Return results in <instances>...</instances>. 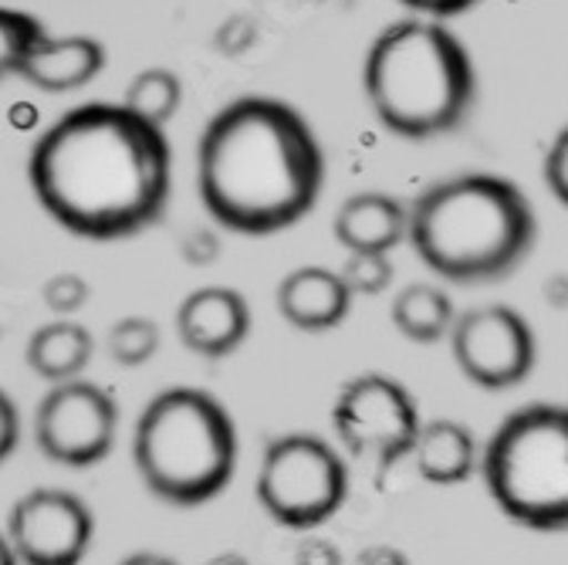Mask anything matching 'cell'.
Here are the masks:
<instances>
[{
    "mask_svg": "<svg viewBox=\"0 0 568 565\" xmlns=\"http://www.w3.org/2000/svg\"><path fill=\"white\" fill-rule=\"evenodd\" d=\"M419 423L413 393L386 373L352 376L332 403V431L345 454L369 457L379 471L409 457Z\"/></svg>",
    "mask_w": 568,
    "mask_h": 565,
    "instance_id": "ba28073f",
    "label": "cell"
},
{
    "mask_svg": "<svg viewBox=\"0 0 568 565\" xmlns=\"http://www.w3.org/2000/svg\"><path fill=\"white\" fill-rule=\"evenodd\" d=\"M18 444H21V416L14 400L0 390V464L18 451Z\"/></svg>",
    "mask_w": 568,
    "mask_h": 565,
    "instance_id": "cb8c5ba5",
    "label": "cell"
},
{
    "mask_svg": "<svg viewBox=\"0 0 568 565\" xmlns=\"http://www.w3.org/2000/svg\"><path fill=\"white\" fill-rule=\"evenodd\" d=\"M92 352H95V339L85 325L71 319H58V322L41 325L28 339L24 356H28L31 373L54 386L64 380H79L92 363Z\"/></svg>",
    "mask_w": 568,
    "mask_h": 565,
    "instance_id": "e0dca14e",
    "label": "cell"
},
{
    "mask_svg": "<svg viewBox=\"0 0 568 565\" xmlns=\"http://www.w3.org/2000/svg\"><path fill=\"white\" fill-rule=\"evenodd\" d=\"M44 34V24L24 11L0 8V82L8 75H18L21 61L34 48V41Z\"/></svg>",
    "mask_w": 568,
    "mask_h": 565,
    "instance_id": "44dd1931",
    "label": "cell"
},
{
    "mask_svg": "<svg viewBox=\"0 0 568 565\" xmlns=\"http://www.w3.org/2000/svg\"><path fill=\"white\" fill-rule=\"evenodd\" d=\"M0 565H21V562H18V555H14V548L8 545L4 532H0Z\"/></svg>",
    "mask_w": 568,
    "mask_h": 565,
    "instance_id": "f1b7e54d",
    "label": "cell"
},
{
    "mask_svg": "<svg viewBox=\"0 0 568 565\" xmlns=\"http://www.w3.org/2000/svg\"><path fill=\"white\" fill-rule=\"evenodd\" d=\"M490 502L531 532L568 525V413L561 403H531L511 413L477 457Z\"/></svg>",
    "mask_w": 568,
    "mask_h": 565,
    "instance_id": "8992f818",
    "label": "cell"
},
{
    "mask_svg": "<svg viewBox=\"0 0 568 565\" xmlns=\"http://www.w3.org/2000/svg\"><path fill=\"white\" fill-rule=\"evenodd\" d=\"M359 565H406V558H403L396 548H386V545H379V548H369V552H363V555H359Z\"/></svg>",
    "mask_w": 568,
    "mask_h": 565,
    "instance_id": "4316f807",
    "label": "cell"
},
{
    "mask_svg": "<svg viewBox=\"0 0 568 565\" xmlns=\"http://www.w3.org/2000/svg\"><path fill=\"white\" fill-rule=\"evenodd\" d=\"M180 102H183L180 75L170 72V68H146V72H139L129 82L122 105L129 112H135L139 119H146L163 129L180 112Z\"/></svg>",
    "mask_w": 568,
    "mask_h": 565,
    "instance_id": "d6986e66",
    "label": "cell"
},
{
    "mask_svg": "<svg viewBox=\"0 0 568 565\" xmlns=\"http://www.w3.org/2000/svg\"><path fill=\"white\" fill-rule=\"evenodd\" d=\"M109 352L119 366H142L160 352V325L146 315L119 319L109 332Z\"/></svg>",
    "mask_w": 568,
    "mask_h": 565,
    "instance_id": "ffe728a7",
    "label": "cell"
},
{
    "mask_svg": "<svg viewBox=\"0 0 568 565\" xmlns=\"http://www.w3.org/2000/svg\"><path fill=\"white\" fill-rule=\"evenodd\" d=\"M325 157L305 115L267 95L231 102L196 147V186L210 218L264 238L298 224L318 203Z\"/></svg>",
    "mask_w": 568,
    "mask_h": 565,
    "instance_id": "7a4b0ae2",
    "label": "cell"
},
{
    "mask_svg": "<svg viewBox=\"0 0 568 565\" xmlns=\"http://www.w3.org/2000/svg\"><path fill=\"white\" fill-rule=\"evenodd\" d=\"M332 231L348 254H389L406 238V206L379 190L355 193L342 203Z\"/></svg>",
    "mask_w": 568,
    "mask_h": 565,
    "instance_id": "9a60e30c",
    "label": "cell"
},
{
    "mask_svg": "<svg viewBox=\"0 0 568 565\" xmlns=\"http://www.w3.org/2000/svg\"><path fill=\"white\" fill-rule=\"evenodd\" d=\"M28 176L38 203L64 231L119 241L163 218L173 153L160 125L125 105L89 102L38 139Z\"/></svg>",
    "mask_w": 568,
    "mask_h": 565,
    "instance_id": "6da1fadb",
    "label": "cell"
},
{
    "mask_svg": "<svg viewBox=\"0 0 568 565\" xmlns=\"http://www.w3.org/2000/svg\"><path fill=\"white\" fill-rule=\"evenodd\" d=\"M277 312L298 332H332L345 322L352 295L332 268H295L277 285Z\"/></svg>",
    "mask_w": 568,
    "mask_h": 565,
    "instance_id": "4fadbf2b",
    "label": "cell"
},
{
    "mask_svg": "<svg viewBox=\"0 0 568 565\" xmlns=\"http://www.w3.org/2000/svg\"><path fill=\"white\" fill-rule=\"evenodd\" d=\"M450 349L457 370L480 390L521 386L538 360V342L525 315L508 305H480L454 319Z\"/></svg>",
    "mask_w": 568,
    "mask_h": 565,
    "instance_id": "30bf717a",
    "label": "cell"
},
{
    "mask_svg": "<svg viewBox=\"0 0 568 565\" xmlns=\"http://www.w3.org/2000/svg\"><path fill=\"white\" fill-rule=\"evenodd\" d=\"M237 423L227 406L196 386L163 390L139 413L132 464L150 494L173 508L213 502L237 471Z\"/></svg>",
    "mask_w": 568,
    "mask_h": 565,
    "instance_id": "5b68a950",
    "label": "cell"
},
{
    "mask_svg": "<svg viewBox=\"0 0 568 565\" xmlns=\"http://www.w3.org/2000/svg\"><path fill=\"white\" fill-rule=\"evenodd\" d=\"M4 538L21 565H82L95 542V515L64 487H34L11 505Z\"/></svg>",
    "mask_w": 568,
    "mask_h": 565,
    "instance_id": "8fae6325",
    "label": "cell"
},
{
    "mask_svg": "<svg viewBox=\"0 0 568 565\" xmlns=\"http://www.w3.org/2000/svg\"><path fill=\"white\" fill-rule=\"evenodd\" d=\"M41 299H44V305H48L54 315L68 319V315H75L79 309L89 305L92 289H89V281H85L82 274H75V271H61V274H54V278L44 281Z\"/></svg>",
    "mask_w": 568,
    "mask_h": 565,
    "instance_id": "603a6c76",
    "label": "cell"
},
{
    "mask_svg": "<svg viewBox=\"0 0 568 565\" xmlns=\"http://www.w3.org/2000/svg\"><path fill=\"white\" fill-rule=\"evenodd\" d=\"M119 565H180V562H173V558L163 555V552H132V555H125Z\"/></svg>",
    "mask_w": 568,
    "mask_h": 565,
    "instance_id": "83f0119b",
    "label": "cell"
},
{
    "mask_svg": "<svg viewBox=\"0 0 568 565\" xmlns=\"http://www.w3.org/2000/svg\"><path fill=\"white\" fill-rule=\"evenodd\" d=\"M254 491L271 522L305 532L328 522L345 505L348 464L318 434H281L264 447Z\"/></svg>",
    "mask_w": 568,
    "mask_h": 565,
    "instance_id": "52a82bcc",
    "label": "cell"
},
{
    "mask_svg": "<svg viewBox=\"0 0 568 565\" xmlns=\"http://www.w3.org/2000/svg\"><path fill=\"white\" fill-rule=\"evenodd\" d=\"M102 68H105L102 41L85 34L51 38L44 31L28 51V58L21 61L18 75L41 92H75L95 82L102 75Z\"/></svg>",
    "mask_w": 568,
    "mask_h": 565,
    "instance_id": "5bb4252c",
    "label": "cell"
},
{
    "mask_svg": "<svg viewBox=\"0 0 568 565\" xmlns=\"http://www.w3.org/2000/svg\"><path fill=\"white\" fill-rule=\"evenodd\" d=\"M535 206L505 176L467 173L426 190L406 210L416 258L454 285L508 278L535 248Z\"/></svg>",
    "mask_w": 568,
    "mask_h": 565,
    "instance_id": "3957f363",
    "label": "cell"
},
{
    "mask_svg": "<svg viewBox=\"0 0 568 565\" xmlns=\"http://www.w3.org/2000/svg\"><path fill=\"white\" fill-rule=\"evenodd\" d=\"M565 150H568V139H565V132H558V139L551 143V150H548V160H545V180H548V186H551V193H558V200H565L568 193V180H565Z\"/></svg>",
    "mask_w": 568,
    "mask_h": 565,
    "instance_id": "d4e9b609",
    "label": "cell"
},
{
    "mask_svg": "<svg viewBox=\"0 0 568 565\" xmlns=\"http://www.w3.org/2000/svg\"><path fill=\"white\" fill-rule=\"evenodd\" d=\"M393 325L399 335H406L409 342H419V345H430V342H440L457 312H454V302L447 299L444 289H434V285H409L403 289L396 299H393Z\"/></svg>",
    "mask_w": 568,
    "mask_h": 565,
    "instance_id": "ac0fdd59",
    "label": "cell"
},
{
    "mask_svg": "<svg viewBox=\"0 0 568 565\" xmlns=\"http://www.w3.org/2000/svg\"><path fill=\"white\" fill-rule=\"evenodd\" d=\"M403 4L419 11V14H430V18H454V14L477 8L480 0H403Z\"/></svg>",
    "mask_w": 568,
    "mask_h": 565,
    "instance_id": "484cf974",
    "label": "cell"
},
{
    "mask_svg": "<svg viewBox=\"0 0 568 565\" xmlns=\"http://www.w3.org/2000/svg\"><path fill=\"white\" fill-rule=\"evenodd\" d=\"M366 95L379 122L403 139H434L457 129L477 99L467 48L437 21H396L366 54Z\"/></svg>",
    "mask_w": 568,
    "mask_h": 565,
    "instance_id": "277c9868",
    "label": "cell"
},
{
    "mask_svg": "<svg viewBox=\"0 0 568 565\" xmlns=\"http://www.w3.org/2000/svg\"><path fill=\"white\" fill-rule=\"evenodd\" d=\"M180 342L203 360H224L251 335V305L241 292L206 285L190 292L176 309Z\"/></svg>",
    "mask_w": 568,
    "mask_h": 565,
    "instance_id": "7c38bea8",
    "label": "cell"
},
{
    "mask_svg": "<svg viewBox=\"0 0 568 565\" xmlns=\"http://www.w3.org/2000/svg\"><path fill=\"white\" fill-rule=\"evenodd\" d=\"M119 437V406L109 390L89 380L54 383L34 410L38 451L64 467L102 464Z\"/></svg>",
    "mask_w": 568,
    "mask_h": 565,
    "instance_id": "9c48e42d",
    "label": "cell"
},
{
    "mask_svg": "<svg viewBox=\"0 0 568 565\" xmlns=\"http://www.w3.org/2000/svg\"><path fill=\"white\" fill-rule=\"evenodd\" d=\"M413 467L426 484L457 487L477 474L480 447L474 434L457 420H430L419 423V434L413 441Z\"/></svg>",
    "mask_w": 568,
    "mask_h": 565,
    "instance_id": "2e32d148",
    "label": "cell"
},
{
    "mask_svg": "<svg viewBox=\"0 0 568 565\" xmlns=\"http://www.w3.org/2000/svg\"><path fill=\"white\" fill-rule=\"evenodd\" d=\"M338 274H342L352 299L355 295L373 299V295H383L393 285L396 268H393L389 254H348V261H345V268Z\"/></svg>",
    "mask_w": 568,
    "mask_h": 565,
    "instance_id": "7402d4cb",
    "label": "cell"
}]
</instances>
